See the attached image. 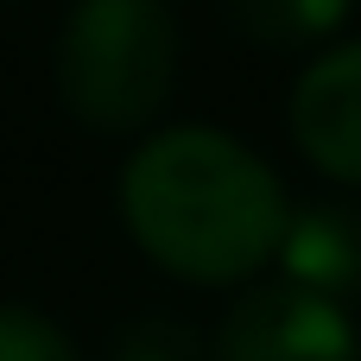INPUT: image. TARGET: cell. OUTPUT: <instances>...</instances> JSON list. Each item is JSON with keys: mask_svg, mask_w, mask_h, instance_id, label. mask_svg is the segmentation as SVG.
I'll use <instances>...</instances> for the list:
<instances>
[{"mask_svg": "<svg viewBox=\"0 0 361 361\" xmlns=\"http://www.w3.org/2000/svg\"><path fill=\"white\" fill-rule=\"evenodd\" d=\"M121 216L146 260L190 286L254 279L286 241L273 165L222 127H165L121 171Z\"/></svg>", "mask_w": 361, "mask_h": 361, "instance_id": "cell-1", "label": "cell"}, {"mask_svg": "<svg viewBox=\"0 0 361 361\" xmlns=\"http://www.w3.org/2000/svg\"><path fill=\"white\" fill-rule=\"evenodd\" d=\"M171 0H76L57 32V95L95 133H140L171 102Z\"/></svg>", "mask_w": 361, "mask_h": 361, "instance_id": "cell-2", "label": "cell"}, {"mask_svg": "<svg viewBox=\"0 0 361 361\" xmlns=\"http://www.w3.org/2000/svg\"><path fill=\"white\" fill-rule=\"evenodd\" d=\"M216 361H361V336L343 305L279 279L228 305L216 330Z\"/></svg>", "mask_w": 361, "mask_h": 361, "instance_id": "cell-3", "label": "cell"}, {"mask_svg": "<svg viewBox=\"0 0 361 361\" xmlns=\"http://www.w3.org/2000/svg\"><path fill=\"white\" fill-rule=\"evenodd\" d=\"M292 140L324 178L361 184V38L330 44L298 76V89H292Z\"/></svg>", "mask_w": 361, "mask_h": 361, "instance_id": "cell-4", "label": "cell"}, {"mask_svg": "<svg viewBox=\"0 0 361 361\" xmlns=\"http://www.w3.org/2000/svg\"><path fill=\"white\" fill-rule=\"evenodd\" d=\"M279 267H286L292 286H305L330 305H355L361 298V209L355 203L292 209L286 241H279Z\"/></svg>", "mask_w": 361, "mask_h": 361, "instance_id": "cell-5", "label": "cell"}, {"mask_svg": "<svg viewBox=\"0 0 361 361\" xmlns=\"http://www.w3.org/2000/svg\"><path fill=\"white\" fill-rule=\"evenodd\" d=\"M228 25L247 38V44H267V51H298V44H317L330 38L355 0H222Z\"/></svg>", "mask_w": 361, "mask_h": 361, "instance_id": "cell-6", "label": "cell"}, {"mask_svg": "<svg viewBox=\"0 0 361 361\" xmlns=\"http://www.w3.org/2000/svg\"><path fill=\"white\" fill-rule=\"evenodd\" d=\"M108 361H203V336H197L184 317L146 311V317H133V324L114 336Z\"/></svg>", "mask_w": 361, "mask_h": 361, "instance_id": "cell-7", "label": "cell"}, {"mask_svg": "<svg viewBox=\"0 0 361 361\" xmlns=\"http://www.w3.org/2000/svg\"><path fill=\"white\" fill-rule=\"evenodd\" d=\"M0 361H76V343L51 317L25 305H0Z\"/></svg>", "mask_w": 361, "mask_h": 361, "instance_id": "cell-8", "label": "cell"}]
</instances>
